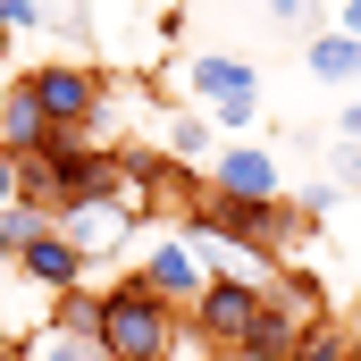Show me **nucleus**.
I'll use <instances>...</instances> for the list:
<instances>
[{
  "label": "nucleus",
  "mask_w": 361,
  "mask_h": 361,
  "mask_svg": "<svg viewBox=\"0 0 361 361\" xmlns=\"http://www.w3.org/2000/svg\"><path fill=\"white\" fill-rule=\"evenodd\" d=\"M25 361H109V353H101V336H51V328H42V336L25 345Z\"/></svg>",
  "instance_id": "15"
},
{
  "label": "nucleus",
  "mask_w": 361,
  "mask_h": 361,
  "mask_svg": "<svg viewBox=\"0 0 361 361\" xmlns=\"http://www.w3.org/2000/svg\"><path fill=\"white\" fill-rule=\"evenodd\" d=\"M0 92H8V85H0Z\"/></svg>",
  "instance_id": "29"
},
{
  "label": "nucleus",
  "mask_w": 361,
  "mask_h": 361,
  "mask_svg": "<svg viewBox=\"0 0 361 361\" xmlns=\"http://www.w3.org/2000/svg\"><path fill=\"white\" fill-rule=\"evenodd\" d=\"M185 85L202 109H227V101H261V68L244 51H193L185 59Z\"/></svg>",
  "instance_id": "7"
},
{
  "label": "nucleus",
  "mask_w": 361,
  "mask_h": 361,
  "mask_svg": "<svg viewBox=\"0 0 361 361\" xmlns=\"http://www.w3.org/2000/svg\"><path fill=\"white\" fill-rule=\"evenodd\" d=\"M336 135H345V143H361V92H345V109H336Z\"/></svg>",
  "instance_id": "21"
},
{
  "label": "nucleus",
  "mask_w": 361,
  "mask_h": 361,
  "mask_svg": "<svg viewBox=\"0 0 361 361\" xmlns=\"http://www.w3.org/2000/svg\"><path fill=\"white\" fill-rule=\"evenodd\" d=\"M135 277H143V286H152L169 311H193V302H202V286H210V261H202L185 235H160V244H143Z\"/></svg>",
  "instance_id": "6"
},
{
  "label": "nucleus",
  "mask_w": 361,
  "mask_h": 361,
  "mask_svg": "<svg viewBox=\"0 0 361 361\" xmlns=\"http://www.w3.org/2000/svg\"><path fill=\"white\" fill-rule=\"evenodd\" d=\"M294 345H302V319L277 311V302H261V319H252V336H244L235 361H294Z\"/></svg>",
  "instance_id": "12"
},
{
  "label": "nucleus",
  "mask_w": 361,
  "mask_h": 361,
  "mask_svg": "<svg viewBox=\"0 0 361 361\" xmlns=\"http://www.w3.org/2000/svg\"><path fill=\"white\" fill-rule=\"evenodd\" d=\"M8 202H17V160L0 152V210H8Z\"/></svg>",
  "instance_id": "22"
},
{
  "label": "nucleus",
  "mask_w": 361,
  "mask_h": 361,
  "mask_svg": "<svg viewBox=\"0 0 361 361\" xmlns=\"http://www.w3.org/2000/svg\"><path fill=\"white\" fill-rule=\"evenodd\" d=\"M25 85L42 101L51 135H85L92 143V118H101V68L92 59H42V68H25Z\"/></svg>",
  "instance_id": "3"
},
{
  "label": "nucleus",
  "mask_w": 361,
  "mask_h": 361,
  "mask_svg": "<svg viewBox=\"0 0 361 361\" xmlns=\"http://www.w3.org/2000/svg\"><path fill=\"white\" fill-rule=\"evenodd\" d=\"M59 235H68L85 261H109V252L135 244V202H118V193H85V202L59 210Z\"/></svg>",
  "instance_id": "4"
},
{
  "label": "nucleus",
  "mask_w": 361,
  "mask_h": 361,
  "mask_svg": "<svg viewBox=\"0 0 361 361\" xmlns=\"http://www.w3.org/2000/svg\"><path fill=\"white\" fill-rule=\"evenodd\" d=\"M269 25H286V34H328L336 17H328V0H269Z\"/></svg>",
  "instance_id": "16"
},
{
  "label": "nucleus",
  "mask_w": 361,
  "mask_h": 361,
  "mask_svg": "<svg viewBox=\"0 0 361 361\" xmlns=\"http://www.w3.org/2000/svg\"><path fill=\"white\" fill-rule=\"evenodd\" d=\"M294 361H361L353 353V328H345V319H311L302 345H294Z\"/></svg>",
  "instance_id": "14"
},
{
  "label": "nucleus",
  "mask_w": 361,
  "mask_h": 361,
  "mask_svg": "<svg viewBox=\"0 0 361 361\" xmlns=\"http://www.w3.org/2000/svg\"><path fill=\"white\" fill-rule=\"evenodd\" d=\"M210 193H219V202H286V169H277L269 143H219Z\"/></svg>",
  "instance_id": "5"
},
{
  "label": "nucleus",
  "mask_w": 361,
  "mask_h": 361,
  "mask_svg": "<svg viewBox=\"0 0 361 361\" xmlns=\"http://www.w3.org/2000/svg\"><path fill=\"white\" fill-rule=\"evenodd\" d=\"M51 336H101V294H92V286L51 294Z\"/></svg>",
  "instance_id": "13"
},
{
  "label": "nucleus",
  "mask_w": 361,
  "mask_h": 361,
  "mask_svg": "<svg viewBox=\"0 0 361 361\" xmlns=\"http://www.w3.org/2000/svg\"><path fill=\"white\" fill-rule=\"evenodd\" d=\"M269 302H277V311H294L302 328L319 319V286H311V277H294V269H286V277H269Z\"/></svg>",
  "instance_id": "17"
},
{
  "label": "nucleus",
  "mask_w": 361,
  "mask_h": 361,
  "mask_svg": "<svg viewBox=\"0 0 361 361\" xmlns=\"http://www.w3.org/2000/svg\"><path fill=\"white\" fill-rule=\"evenodd\" d=\"M0 59H8V34H0Z\"/></svg>",
  "instance_id": "28"
},
{
  "label": "nucleus",
  "mask_w": 361,
  "mask_h": 361,
  "mask_svg": "<svg viewBox=\"0 0 361 361\" xmlns=\"http://www.w3.org/2000/svg\"><path fill=\"white\" fill-rule=\"evenodd\" d=\"M42 143H51V118H42V101H34V85L17 76V85L0 92V152H8V160H34Z\"/></svg>",
  "instance_id": "9"
},
{
  "label": "nucleus",
  "mask_w": 361,
  "mask_h": 361,
  "mask_svg": "<svg viewBox=\"0 0 361 361\" xmlns=\"http://www.w3.org/2000/svg\"><path fill=\"white\" fill-rule=\"evenodd\" d=\"M17 269L34 277V286H42V294H76V286H85V252H76V244H68V235H59V227H51V235H34V244H17Z\"/></svg>",
  "instance_id": "8"
},
{
  "label": "nucleus",
  "mask_w": 361,
  "mask_h": 361,
  "mask_svg": "<svg viewBox=\"0 0 361 361\" xmlns=\"http://www.w3.org/2000/svg\"><path fill=\"white\" fill-rule=\"evenodd\" d=\"M328 193H361V143H328Z\"/></svg>",
  "instance_id": "18"
},
{
  "label": "nucleus",
  "mask_w": 361,
  "mask_h": 361,
  "mask_svg": "<svg viewBox=\"0 0 361 361\" xmlns=\"http://www.w3.org/2000/svg\"><path fill=\"white\" fill-rule=\"evenodd\" d=\"M336 25H345V34L361 42V0H336Z\"/></svg>",
  "instance_id": "23"
},
{
  "label": "nucleus",
  "mask_w": 361,
  "mask_h": 361,
  "mask_svg": "<svg viewBox=\"0 0 361 361\" xmlns=\"http://www.w3.org/2000/svg\"><path fill=\"white\" fill-rule=\"evenodd\" d=\"M0 345H17V328H8V319H0Z\"/></svg>",
  "instance_id": "27"
},
{
  "label": "nucleus",
  "mask_w": 361,
  "mask_h": 361,
  "mask_svg": "<svg viewBox=\"0 0 361 361\" xmlns=\"http://www.w3.org/2000/svg\"><path fill=\"white\" fill-rule=\"evenodd\" d=\"M0 34H42V0H0Z\"/></svg>",
  "instance_id": "20"
},
{
  "label": "nucleus",
  "mask_w": 361,
  "mask_h": 361,
  "mask_svg": "<svg viewBox=\"0 0 361 361\" xmlns=\"http://www.w3.org/2000/svg\"><path fill=\"white\" fill-rule=\"evenodd\" d=\"M0 361H25V345H0Z\"/></svg>",
  "instance_id": "26"
},
{
  "label": "nucleus",
  "mask_w": 361,
  "mask_h": 361,
  "mask_svg": "<svg viewBox=\"0 0 361 361\" xmlns=\"http://www.w3.org/2000/svg\"><path fill=\"white\" fill-rule=\"evenodd\" d=\"M160 143H169V160H177V169L219 160V126H210V109H177V118H160Z\"/></svg>",
  "instance_id": "11"
},
{
  "label": "nucleus",
  "mask_w": 361,
  "mask_h": 361,
  "mask_svg": "<svg viewBox=\"0 0 361 361\" xmlns=\"http://www.w3.org/2000/svg\"><path fill=\"white\" fill-rule=\"evenodd\" d=\"M261 302H269V286L219 269L210 286H202V302H193V345H202L210 361H235L244 336H252V319H261Z\"/></svg>",
  "instance_id": "2"
},
{
  "label": "nucleus",
  "mask_w": 361,
  "mask_h": 361,
  "mask_svg": "<svg viewBox=\"0 0 361 361\" xmlns=\"http://www.w3.org/2000/svg\"><path fill=\"white\" fill-rule=\"evenodd\" d=\"M42 25H59V34H92V0H42Z\"/></svg>",
  "instance_id": "19"
},
{
  "label": "nucleus",
  "mask_w": 361,
  "mask_h": 361,
  "mask_svg": "<svg viewBox=\"0 0 361 361\" xmlns=\"http://www.w3.org/2000/svg\"><path fill=\"white\" fill-rule=\"evenodd\" d=\"M345 328H353V353H361V302H353V319H345Z\"/></svg>",
  "instance_id": "25"
},
{
  "label": "nucleus",
  "mask_w": 361,
  "mask_h": 361,
  "mask_svg": "<svg viewBox=\"0 0 361 361\" xmlns=\"http://www.w3.org/2000/svg\"><path fill=\"white\" fill-rule=\"evenodd\" d=\"M101 353L109 361H177L185 328L143 277H118V286H101Z\"/></svg>",
  "instance_id": "1"
},
{
  "label": "nucleus",
  "mask_w": 361,
  "mask_h": 361,
  "mask_svg": "<svg viewBox=\"0 0 361 361\" xmlns=\"http://www.w3.org/2000/svg\"><path fill=\"white\" fill-rule=\"evenodd\" d=\"M0 269H17V244H8V227H0Z\"/></svg>",
  "instance_id": "24"
},
{
  "label": "nucleus",
  "mask_w": 361,
  "mask_h": 361,
  "mask_svg": "<svg viewBox=\"0 0 361 361\" xmlns=\"http://www.w3.org/2000/svg\"><path fill=\"white\" fill-rule=\"evenodd\" d=\"M302 68H311L319 85H336V92H361V42L345 34V25H328V34H311Z\"/></svg>",
  "instance_id": "10"
}]
</instances>
